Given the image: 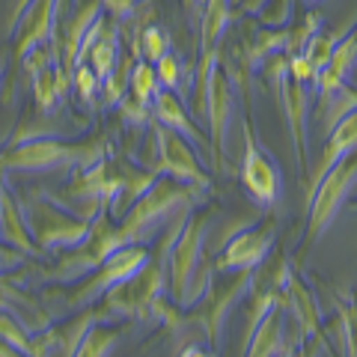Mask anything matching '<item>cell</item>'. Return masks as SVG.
Wrapping results in <instances>:
<instances>
[{
    "label": "cell",
    "mask_w": 357,
    "mask_h": 357,
    "mask_svg": "<svg viewBox=\"0 0 357 357\" xmlns=\"http://www.w3.org/2000/svg\"><path fill=\"white\" fill-rule=\"evenodd\" d=\"M110 143L93 137L84 143H63L57 137H30L0 152V173H48V170H84L107 158Z\"/></svg>",
    "instance_id": "cell-1"
},
{
    "label": "cell",
    "mask_w": 357,
    "mask_h": 357,
    "mask_svg": "<svg viewBox=\"0 0 357 357\" xmlns=\"http://www.w3.org/2000/svg\"><path fill=\"white\" fill-rule=\"evenodd\" d=\"M21 208H24L30 238L39 250H57V248L72 250L89 236V229H93V220L77 218L72 211L60 208L51 197L33 194Z\"/></svg>",
    "instance_id": "cell-2"
},
{
    "label": "cell",
    "mask_w": 357,
    "mask_h": 357,
    "mask_svg": "<svg viewBox=\"0 0 357 357\" xmlns=\"http://www.w3.org/2000/svg\"><path fill=\"white\" fill-rule=\"evenodd\" d=\"M119 248H126V241L119 236V227L114 223V218L107 215V208L93 220V229L89 236L77 244V248L69 250L66 259H60L51 271H45V280H60V283H69L77 280L84 274H93L98 265H102L110 253H116Z\"/></svg>",
    "instance_id": "cell-3"
},
{
    "label": "cell",
    "mask_w": 357,
    "mask_h": 357,
    "mask_svg": "<svg viewBox=\"0 0 357 357\" xmlns=\"http://www.w3.org/2000/svg\"><path fill=\"white\" fill-rule=\"evenodd\" d=\"M161 289H164V265L149 259L131 280L114 286L105 295V312H116V316H134V319H149L158 312L161 304Z\"/></svg>",
    "instance_id": "cell-4"
},
{
    "label": "cell",
    "mask_w": 357,
    "mask_h": 357,
    "mask_svg": "<svg viewBox=\"0 0 357 357\" xmlns=\"http://www.w3.org/2000/svg\"><path fill=\"white\" fill-rule=\"evenodd\" d=\"M149 259L152 256H149V250L143 248V244H126V248H119L116 253H110L107 259L96 268L93 277H89V283H84L77 292H72L69 307L81 310V307H89L93 301L105 298L114 286L131 280V277L137 274Z\"/></svg>",
    "instance_id": "cell-5"
},
{
    "label": "cell",
    "mask_w": 357,
    "mask_h": 357,
    "mask_svg": "<svg viewBox=\"0 0 357 357\" xmlns=\"http://www.w3.org/2000/svg\"><path fill=\"white\" fill-rule=\"evenodd\" d=\"M357 182V152L345 155L342 161H337L325 173V178L316 185V194L310 199V232L307 238H319L321 229L328 227L333 220V215L340 211L345 194H349V188Z\"/></svg>",
    "instance_id": "cell-6"
},
{
    "label": "cell",
    "mask_w": 357,
    "mask_h": 357,
    "mask_svg": "<svg viewBox=\"0 0 357 357\" xmlns=\"http://www.w3.org/2000/svg\"><path fill=\"white\" fill-rule=\"evenodd\" d=\"M152 137H155V155H158V158H155V164H149V170L155 176H173L178 182L197 185V188H203L208 182L203 167L197 161V155H194V146L178 131L158 122V126L152 128Z\"/></svg>",
    "instance_id": "cell-7"
},
{
    "label": "cell",
    "mask_w": 357,
    "mask_h": 357,
    "mask_svg": "<svg viewBox=\"0 0 357 357\" xmlns=\"http://www.w3.org/2000/svg\"><path fill=\"white\" fill-rule=\"evenodd\" d=\"M206 215L197 211L185 220V227L176 232V244L170 250V289L178 304H191V280L199 265V250H203Z\"/></svg>",
    "instance_id": "cell-8"
},
{
    "label": "cell",
    "mask_w": 357,
    "mask_h": 357,
    "mask_svg": "<svg viewBox=\"0 0 357 357\" xmlns=\"http://www.w3.org/2000/svg\"><path fill=\"white\" fill-rule=\"evenodd\" d=\"M274 232H277V223H271V220L259 223V227H250V229H241L218 256V268L220 271H232V274L256 271V268L271 256Z\"/></svg>",
    "instance_id": "cell-9"
},
{
    "label": "cell",
    "mask_w": 357,
    "mask_h": 357,
    "mask_svg": "<svg viewBox=\"0 0 357 357\" xmlns=\"http://www.w3.org/2000/svg\"><path fill=\"white\" fill-rule=\"evenodd\" d=\"M241 182L248 188V194L262 206L274 203V199L280 197V170H277V164L268 161V155L259 149V143H256L250 131H248V137H244Z\"/></svg>",
    "instance_id": "cell-10"
},
{
    "label": "cell",
    "mask_w": 357,
    "mask_h": 357,
    "mask_svg": "<svg viewBox=\"0 0 357 357\" xmlns=\"http://www.w3.org/2000/svg\"><path fill=\"white\" fill-rule=\"evenodd\" d=\"M54 27H57V0H33L15 27V60L21 63L33 48L51 42Z\"/></svg>",
    "instance_id": "cell-11"
},
{
    "label": "cell",
    "mask_w": 357,
    "mask_h": 357,
    "mask_svg": "<svg viewBox=\"0 0 357 357\" xmlns=\"http://www.w3.org/2000/svg\"><path fill=\"white\" fill-rule=\"evenodd\" d=\"M229 102H232V84L223 66L215 63V69L208 75L206 86V116L211 122V149L220 164L223 155V140H227V122H229Z\"/></svg>",
    "instance_id": "cell-12"
},
{
    "label": "cell",
    "mask_w": 357,
    "mask_h": 357,
    "mask_svg": "<svg viewBox=\"0 0 357 357\" xmlns=\"http://www.w3.org/2000/svg\"><path fill=\"white\" fill-rule=\"evenodd\" d=\"M0 340L6 345H13L15 351L24 357H51L54 351V331H42V333H30L13 312L0 310Z\"/></svg>",
    "instance_id": "cell-13"
},
{
    "label": "cell",
    "mask_w": 357,
    "mask_h": 357,
    "mask_svg": "<svg viewBox=\"0 0 357 357\" xmlns=\"http://www.w3.org/2000/svg\"><path fill=\"white\" fill-rule=\"evenodd\" d=\"M283 304L286 298L277 307H271L259 319V325L253 328V337L248 345V354L244 357H280L283 345H286V321H283Z\"/></svg>",
    "instance_id": "cell-14"
},
{
    "label": "cell",
    "mask_w": 357,
    "mask_h": 357,
    "mask_svg": "<svg viewBox=\"0 0 357 357\" xmlns=\"http://www.w3.org/2000/svg\"><path fill=\"white\" fill-rule=\"evenodd\" d=\"M0 241L21 250L24 256L36 253V244H33L27 220H24V208H21V203L9 191H3V197H0Z\"/></svg>",
    "instance_id": "cell-15"
},
{
    "label": "cell",
    "mask_w": 357,
    "mask_h": 357,
    "mask_svg": "<svg viewBox=\"0 0 357 357\" xmlns=\"http://www.w3.org/2000/svg\"><path fill=\"white\" fill-rule=\"evenodd\" d=\"M331 140H328V149H325V158H321L319 170H316V178H312V185L321 182V176H325L328 170L337 161H342L345 155L357 152V110H351V114H345L337 126H333L331 131Z\"/></svg>",
    "instance_id": "cell-16"
},
{
    "label": "cell",
    "mask_w": 357,
    "mask_h": 357,
    "mask_svg": "<svg viewBox=\"0 0 357 357\" xmlns=\"http://www.w3.org/2000/svg\"><path fill=\"white\" fill-rule=\"evenodd\" d=\"M152 107H155V114H158L161 126L178 131L188 143H191V146H203V143H206L203 134H199L194 128V122L188 119L185 107H182V102H178V96L173 93V89H158V96H155V105Z\"/></svg>",
    "instance_id": "cell-17"
},
{
    "label": "cell",
    "mask_w": 357,
    "mask_h": 357,
    "mask_svg": "<svg viewBox=\"0 0 357 357\" xmlns=\"http://www.w3.org/2000/svg\"><path fill=\"white\" fill-rule=\"evenodd\" d=\"M229 24V0H203V18H199V36L203 54L199 57H218V42Z\"/></svg>",
    "instance_id": "cell-18"
},
{
    "label": "cell",
    "mask_w": 357,
    "mask_h": 357,
    "mask_svg": "<svg viewBox=\"0 0 357 357\" xmlns=\"http://www.w3.org/2000/svg\"><path fill=\"white\" fill-rule=\"evenodd\" d=\"M283 75V72H280ZM280 86H283V105H286V114H289V126H292L295 134V149H298V158L301 164H307V149H304V84H298L295 77L283 75L280 77Z\"/></svg>",
    "instance_id": "cell-19"
},
{
    "label": "cell",
    "mask_w": 357,
    "mask_h": 357,
    "mask_svg": "<svg viewBox=\"0 0 357 357\" xmlns=\"http://www.w3.org/2000/svg\"><path fill=\"white\" fill-rule=\"evenodd\" d=\"M119 340H122V328H107L102 321H96L84 333V340L77 342L72 357H110V351H114V345Z\"/></svg>",
    "instance_id": "cell-20"
},
{
    "label": "cell",
    "mask_w": 357,
    "mask_h": 357,
    "mask_svg": "<svg viewBox=\"0 0 357 357\" xmlns=\"http://www.w3.org/2000/svg\"><path fill=\"white\" fill-rule=\"evenodd\" d=\"M158 89H161V84H158V75H155V66H152L149 60H143V57H140L137 63H134V69H131L128 96H131L137 105L152 107L155 96H158Z\"/></svg>",
    "instance_id": "cell-21"
},
{
    "label": "cell",
    "mask_w": 357,
    "mask_h": 357,
    "mask_svg": "<svg viewBox=\"0 0 357 357\" xmlns=\"http://www.w3.org/2000/svg\"><path fill=\"white\" fill-rule=\"evenodd\" d=\"M137 48H140V57L155 66L170 51V39H167V33L161 27H143L137 36Z\"/></svg>",
    "instance_id": "cell-22"
},
{
    "label": "cell",
    "mask_w": 357,
    "mask_h": 357,
    "mask_svg": "<svg viewBox=\"0 0 357 357\" xmlns=\"http://www.w3.org/2000/svg\"><path fill=\"white\" fill-rule=\"evenodd\" d=\"M72 86H75V93H77V98H81V102L93 105L96 93L102 89V81H98V77L93 75V69H89L86 63H77L75 72H72Z\"/></svg>",
    "instance_id": "cell-23"
},
{
    "label": "cell",
    "mask_w": 357,
    "mask_h": 357,
    "mask_svg": "<svg viewBox=\"0 0 357 357\" xmlns=\"http://www.w3.org/2000/svg\"><path fill=\"white\" fill-rule=\"evenodd\" d=\"M155 75H158V84H161V89H178V77H182V63H178V57L176 54H170L167 51L164 57L155 63Z\"/></svg>",
    "instance_id": "cell-24"
},
{
    "label": "cell",
    "mask_w": 357,
    "mask_h": 357,
    "mask_svg": "<svg viewBox=\"0 0 357 357\" xmlns=\"http://www.w3.org/2000/svg\"><path fill=\"white\" fill-rule=\"evenodd\" d=\"M342 331H345V351L357 357V307L342 304Z\"/></svg>",
    "instance_id": "cell-25"
},
{
    "label": "cell",
    "mask_w": 357,
    "mask_h": 357,
    "mask_svg": "<svg viewBox=\"0 0 357 357\" xmlns=\"http://www.w3.org/2000/svg\"><path fill=\"white\" fill-rule=\"evenodd\" d=\"M98 3H102V9H107L110 18L119 24L122 18L134 15V6H137V0H98Z\"/></svg>",
    "instance_id": "cell-26"
},
{
    "label": "cell",
    "mask_w": 357,
    "mask_h": 357,
    "mask_svg": "<svg viewBox=\"0 0 357 357\" xmlns=\"http://www.w3.org/2000/svg\"><path fill=\"white\" fill-rule=\"evenodd\" d=\"M325 340H316V337H304V342L301 345H295L292 351H289L286 357H319L321 354V349H325V345H321Z\"/></svg>",
    "instance_id": "cell-27"
},
{
    "label": "cell",
    "mask_w": 357,
    "mask_h": 357,
    "mask_svg": "<svg viewBox=\"0 0 357 357\" xmlns=\"http://www.w3.org/2000/svg\"><path fill=\"white\" fill-rule=\"evenodd\" d=\"M30 3H33V0H18L15 9H13V15H9V21H6V30H15V27H18V21H21V15H24L27 9H30Z\"/></svg>",
    "instance_id": "cell-28"
},
{
    "label": "cell",
    "mask_w": 357,
    "mask_h": 357,
    "mask_svg": "<svg viewBox=\"0 0 357 357\" xmlns=\"http://www.w3.org/2000/svg\"><path fill=\"white\" fill-rule=\"evenodd\" d=\"M182 3H185V13L191 15L194 21L199 18V13H203V0H182Z\"/></svg>",
    "instance_id": "cell-29"
},
{
    "label": "cell",
    "mask_w": 357,
    "mask_h": 357,
    "mask_svg": "<svg viewBox=\"0 0 357 357\" xmlns=\"http://www.w3.org/2000/svg\"><path fill=\"white\" fill-rule=\"evenodd\" d=\"M178 357H211V354L203 349V345H185L182 354H178Z\"/></svg>",
    "instance_id": "cell-30"
},
{
    "label": "cell",
    "mask_w": 357,
    "mask_h": 357,
    "mask_svg": "<svg viewBox=\"0 0 357 357\" xmlns=\"http://www.w3.org/2000/svg\"><path fill=\"white\" fill-rule=\"evenodd\" d=\"M3 191H6V185H3V173H0V197H3Z\"/></svg>",
    "instance_id": "cell-31"
}]
</instances>
